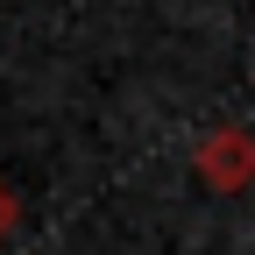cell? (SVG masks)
<instances>
[{
  "mask_svg": "<svg viewBox=\"0 0 255 255\" xmlns=\"http://www.w3.org/2000/svg\"><path fill=\"white\" fill-rule=\"evenodd\" d=\"M21 227V199H14V184H0V241H7Z\"/></svg>",
  "mask_w": 255,
  "mask_h": 255,
  "instance_id": "obj_2",
  "label": "cell"
},
{
  "mask_svg": "<svg viewBox=\"0 0 255 255\" xmlns=\"http://www.w3.org/2000/svg\"><path fill=\"white\" fill-rule=\"evenodd\" d=\"M191 170L206 191H248L255 184V128H213V135L191 149Z\"/></svg>",
  "mask_w": 255,
  "mask_h": 255,
  "instance_id": "obj_1",
  "label": "cell"
}]
</instances>
